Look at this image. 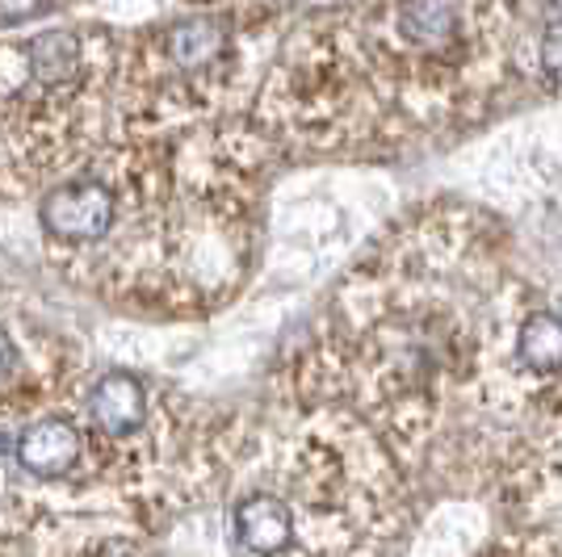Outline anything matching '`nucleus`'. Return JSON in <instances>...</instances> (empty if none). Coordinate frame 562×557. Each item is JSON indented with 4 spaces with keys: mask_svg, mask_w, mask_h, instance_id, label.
Returning a JSON list of instances; mask_svg holds the SVG:
<instances>
[{
    "mask_svg": "<svg viewBox=\"0 0 562 557\" xmlns=\"http://www.w3.org/2000/svg\"><path fill=\"white\" fill-rule=\"evenodd\" d=\"M538 303L504 273L499 231L467 206L398 218L340 281L285 395L361 419L398 469L432 457L449 402L513 411L541 390L516 365V327Z\"/></svg>",
    "mask_w": 562,
    "mask_h": 557,
    "instance_id": "obj_1",
    "label": "nucleus"
},
{
    "mask_svg": "<svg viewBox=\"0 0 562 557\" xmlns=\"http://www.w3.org/2000/svg\"><path fill=\"white\" fill-rule=\"evenodd\" d=\"M273 151L252 117L181 135H110L38 197L43 252L110 306L211 315L252 273Z\"/></svg>",
    "mask_w": 562,
    "mask_h": 557,
    "instance_id": "obj_2",
    "label": "nucleus"
},
{
    "mask_svg": "<svg viewBox=\"0 0 562 557\" xmlns=\"http://www.w3.org/2000/svg\"><path fill=\"white\" fill-rule=\"evenodd\" d=\"M513 9L357 4L285 30L252 126L273 147L398 151L479 117L520 55Z\"/></svg>",
    "mask_w": 562,
    "mask_h": 557,
    "instance_id": "obj_3",
    "label": "nucleus"
},
{
    "mask_svg": "<svg viewBox=\"0 0 562 557\" xmlns=\"http://www.w3.org/2000/svg\"><path fill=\"white\" fill-rule=\"evenodd\" d=\"M206 503L235 557H382L407 474L352 411L285 395L273 416L232 419Z\"/></svg>",
    "mask_w": 562,
    "mask_h": 557,
    "instance_id": "obj_4",
    "label": "nucleus"
},
{
    "mask_svg": "<svg viewBox=\"0 0 562 557\" xmlns=\"http://www.w3.org/2000/svg\"><path fill=\"white\" fill-rule=\"evenodd\" d=\"M117 59L122 34L105 22L0 25V197L47 193L105 147Z\"/></svg>",
    "mask_w": 562,
    "mask_h": 557,
    "instance_id": "obj_5",
    "label": "nucleus"
},
{
    "mask_svg": "<svg viewBox=\"0 0 562 557\" xmlns=\"http://www.w3.org/2000/svg\"><path fill=\"white\" fill-rule=\"evenodd\" d=\"M290 9H189L122 34L114 135H181L252 117Z\"/></svg>",
    "mask_w": 562,
    "mask_h": 557,
    "instance_id": "obj_6",
    "label": "nucleus"
},
{
    "mask_svg": "<svg viewBox=\"0 0 562 557\" xmlns=\"http://www.w3.org/2000/svg\"><path fill=\"white\" fill-rule=\"evenodd\" d=\"M80 382V356L64 336L0 310V436L13 419L55 411ZM13 441V436H9Z\"/></svg>",
    "mask_w": 562,
    "mask_h": 557,
    "instance_id": "obj_7",
    "label": "nucleus"
},
{
    "mask_svg": "<svg viewBox=\"0 0 562 557\" xmlns=\"http://www.w3.org/2000/svg\"><path fill=\"white\" fill-rule=\"evenodd\" d=\"M13 462L38 487H71L89 465V428L76 411H43L13 436Z\"/></svg>",
    "mask_w": 562,
    "mask_h": 557,
    "instance_id": "obj_8",
    "label": "nucleus"
},
{
    "mask_svg": "<svg viewBox=\"0 0 562 557\" xmlns=\"http://www.w3.org/2000/svg\"><path fill=\"white\" fill-rule=\"evenodd\" d=\"M516 365L529 382L546 386L562 373V319L546 306H533L516 327Z\"/></svg>",
    "mask_w": 562,
    "mask_h": 557,
    "instance_id": "obj_9",
    "label": "nucleus"
},
{
    "mask_svg": "<svg viewBox=\"0 0 562 557\" xmlns=\"http://www.w3.org/2000/svg\"><path fill=\"white\" fill-rule=\"evenodd\" d=\"M533 68L541 71V80L562 84V9H550L541 22L533 38Z\"/></svg>",
    "mask_w": 562,
    "mask_h": 557,
    "instance_id": "obj_10",
    "label": "nucleus"
}]
</instances>
